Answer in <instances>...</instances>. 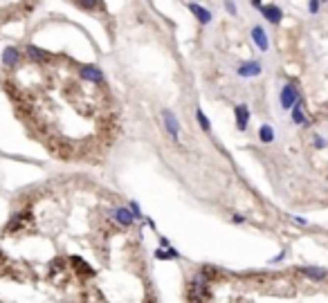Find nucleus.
Masks as SVG:
<instances>
[{
  "instance_id": "obj_1",
  "label": "nucleus",
  "mask_w": 328,
  "mask_h": 303,
  "mask_svg": "<svg viewBox=\"0 0 328 303\" xmlns=\"http://www.w3.org/2000/svg\"><path fill=\"white\" fill-rule=\"evenodd\" d=\"M281 108H283V110H290L292 106H295L297 101L301 99V97H299V90H297V85H292V83H286L283 85V88H281Z\"/></svg>"
},
{
  "instance_id": "obj_2",
  "label": "nucleus",
  "mask_w": 328,
  "mask_h": 303,
  "mask_svg": "<svg viewBox=\"0 0 328 303\" xmlns=\"http://www.w3.org/2000/svg\"><path fill=\"white\" fill-rule=\"evenodd\" d=\"M162 119H164V128H166V133L173 137L175 144H180V124H178L175 115L171 110H162Z\"/></svg>"
},
{
  "instance_id": "obj_3",
  "label": "nucleus",
  "mask_w": 328,
  "mask_h": 303,
  "mask_svg": "<svg viewBox=\"0 0 328 303\" xmlns=\"http://www.w3.org/2000/svg\"><path fill=\"white\" fill-rule=\"evenodd\" d=\"M112 220H115L119 227H133V223H135V213L131 211V207H117L115 211H112Z\"/></svg>"
},
{
  "instance_id": "obj_4",
  "label": "nucleus",
  "mask_w": 328,
  "mask_h": 303,
  "mask_svg": "<svg viewBox=\"0 0 328 303\" xmlns=\"http://www.w3.org/2000/svg\"><path fill=\"white\" fill-rule=\"evenodd\" d=\"M261 63L259 61H245V63H241L236 68V75L241 76V79H252V76H259L261 75Z\"/></svg>"
},
{
  "instance_id": "obj_5",
  "label": "nucleus",
  "mask_w": 328,
  "mask_h": 303,
  "mask_svg": "<svg viewBox=\"0 0 328 303\" xmlns=\"http://www.w3.org/2000/svg\"><path fill=\"white\" fill-rule=\"evenodd\" d=\"M2 65H5L7 70L18 68V65H21V50L14 48V45L2 50Z\"/></svg>"
},
{
  "instance_id": "obj_6",
  "label": "nucleus",
  "mask_w": 328,
  "mask_h": 303,
  "mask_svg": "<svg viewBox=\"0 0 328 303\" xmlns=\"http://www.w3.org/2000/svg\"><path fill=\"white\" fill-rule=\"evenodd\" d=\"M79 76L88 83H101L104 81V72L95 65H79Z\"/></svg>"
},
{
  "instance_id": "obj_7",
  "label": "nucleus",
  "mask_w": 328,
  "mask_h": 303,
  "mask_svg": "<svg viewBox=\"0 0 328 303\" xmlns=\"http://www.w3.org/2000/svg\"><path fill=\"white\" fill-rule=\"evenodd\" d=\"M25 54L34 61V63H52V61H54V54L45 52V50L36 48V45H27V48H25Z\"/></svg>"
},
{
  "instance_id": "obj_8",
  "label": "nucleus",
  "mask_w": 328,
  "mask_h": 303,
  "mask_svg": "<svg viewBox=\"0 0 328 303\" xmlns=\"http://www.w3.org/2000/svg\"><path fill=\"white\" fill-rule=\"evenodd\" d=\"M234 117H236L238 130L245 133V130H247V124H249V108H247V103H238V106L234 108Z\"/></svg>"
},
{
  "instance_id": "obj_9",
  "label": "nucleus",
  "mask_w": 328,
  "mask_h": 303,
  "mask_svg": "<svg viewBox=\"0 0 328 303\" xmlns=\"http://www.w3.org/2000/svg\"><path fill=\"white\" fill-rule=\"evenodd\" d=\"M297 272H301L303 277H308L310 281H326L328 278V272L324 270V267H317V265H303V267H299Z\"/></svg>"
},
{
  "instance_id": "obj_10",
  "label": "nucleus",
  "mask_w": 328,
  "mask_h": 303,
  "mask_svg": "<svg viewBox=\"0 0 328 303\" xmlns=\"http://www.w3.org/2000/svg\"><path fill=\"white\" fill-rule=\"evenodd\" d=\"M261 14H263V18L265 21H270L272 25H279L281 21H283V11H281V7H276V5H263L261 7Z\"/></svg>"
},
{
  "instance_id": "obj_11",
  "label": "nucleus",
  "mask_w": 328,
  "mask_h": 303,
  "mask_svg": "<svg viewBox=\"0 0 328 303\" xmlns=\"http://www.w3.org/2000/svg\"><path fill=\"white\" fill-rule=\"evenodd\" d=\"M252 41L256 43V48H259L261 52H268V48H270L268 34H265V29H263L261 25H254V27H252Z\"/></svg>"
},
{
  "instance_id": "obj_12",
  "label": "nucleus",
  "mask_w": 328,
  "mask_h": 303,
  "mask_svg": "<svg viewBox=\"0 0 328 303\" xmlns=\"http://www.w3.org/2000/svg\"><path fill=\"white\" fill-rule=\"evenodd\" d=\"M189 11L196 16V21H200V25H209L212 23V11H207L205 7H200L198 2H189Z\"/></svg>"
},
{
  "instance_id": "obj_13",
  "label": "nucleus",
  "mask_w": 328,
  "mask_h": 303,
  "mask_svg": "<svg viewBox=\"0 0 328 303\" xmlns=\"http://www.w3.org/2000/svg\"><path fill=\"white\" fill-rule=\"evenodd\" d=\"M153 256L158 261H178V258H180V252L175 250V247H162V245H160L158 250L153 252Z\"/></svg>"
},
{
  "instance_id": "obj_14",
  "label": "nucleus",
  "mask_w": 328,
  "mask_h": 303,
  "mask_svg": "<svg viewBox=\"0 0 328 303\" xmlns=\"http://www.w3.org/2000/svg\"><path fill=\"white\" fill-rule=\"evenodd\" d=\"M290 117H292V122L299 124V126H308V117H306V112H303V101L301 99L290 108Z\"/></svg>"
},
{
  "instance_id": "obj_15",
  "label": "nucleus",
  "mask_w": 328,
  "mask_h": 303,
  "mask_svg": "<svg viewBox=\"0 0 328 303\" xmlns=\"http://www.w3.org/2000/svg\"><path fill=\"white\" fill-rule=\"evenodd\" d=\"M274 137H276V133H274V128H272L270 124H263V126L259 128V139L263 144H272V142H274Z\"/></svg>"
},
{
  "instance_id": "obj_16",
  "label": "nucleus",
  "mask_w": 328,
  "mask_h": 303,
  "mask_svg": "<svg viewBox=\"0 0 328 303\" xmlns=\"http://www.w3.org/2000/svg\"><path fill=\"white\" fill-rule=\"evenodd\" d=\"M70 261H72V265H77V267H79V270H81V274H85V277H90V274H92V267L88 265V263H85L83 258H79V256H72Z\"/></svg>"
},
{
  "instance_id": "obj_17",
  "label": "nucleus",
  "mask_w": 328,
  "mask_h": 303,
  "mask_svg": "<svg viewBox=\"0 0 328 303\" xmlns=\"http://www.w3.org/2000/svg\"><path fill=\"white\" fill-rule=\"evenodd\" d=\"M196 119H198V124H200V128L205 130V133H209V130H212V122H209V117H207L200 108L196 110Z\"/></svg>"
},
{
  "instance_id": "obj_18",
  "label": "nucleus",
  "mask_w": 328,
  "mask_h": 303,
  "mask_svg": "<svg viewBox=\"0 0 328 303\" xmlns=\"http://www.w3.org/2000/svg\"><path fill=\"white\" fill-rule=\"evenodd\" d=\"M21 225H23V216H21V213H16V216L11 218V223H9V227H7V231H16Z\"/></svg>"
},
{
  "instance_id": "obj_19",
  "label": "nucleus",
  "mask_w": 328,
  "mask_h": 303,
  "mask_svg": "<svg viewBox=\"0 0 328 303\" xmlns=\"http://www.w3.org/2000/svg\"><path fill=\"white\" fill-rule=\"evenodd\" d=\"M97 2L99 0H77V5L83 7V9H97Z\"/></svg>"
},
{
  "instance_id": "obj_20",
  "label": "nucleus",
  "mask_w": 328,
  "mask_h": 303,
  "mask_svg": "<svg viewBox=\"0 0 328 303\" xmlns=\"http://www.w3.org/2000/svg\"><path fill=\"white\" fill-rule=\"evenodd\" d=\"M319 7H322V0H308V11L310 14H317Z\"/></svg>"
},
{
  "instance_id": "obj_21",
  "label": "nucleus",
  "mask_w": 328,
  "mask_h": 303,
  "mask_svg": "<svg viewBox=\"0 0 328 303\" xmlns=\"http://www.w3.org/2000/svg\"><path fill=\"white\" fill-rule=\"evenodd\" d=\"M225 9H227L229 16H236V14H238L236 5H234V0H225Z\"/></svg>"
},
{
  "instance_id": "obj_22",
  "label": "nucleus",
  "mask_w": 328,
  "mask_h": 303,
  "mask_svg": "<svg viewBox=\"0 0 328 303\" xmlns=\"http://www.w3.org/2000/svg\"><path fill=\"white\" fill-rule=\"evenodd\" d=\"M312 142H315V146H317V149H324V146H326V139H324L322 135H315V137H312Z\"/></svg>"
},
{
  "instance_id": "obj_23",
  "label": "nucleus",
  "mask_w": 328,
  "mask_h": 303,
  "mask_svg": "<svg viewBox=\"0 0 328 303\" xmlns=\"http://www.w3.org/2000/svg\"><path fill=\"white\" fill-rule=\"evenodd\" d=\"M290 220H292V223H297V225H301V227H308V220L301 218V216H290Z\"/></svg>"
},
{
  "instance_id": "obj_24",
  "label": "nucleus",
  "mask_w": 328,
  "mask_h": 303,
  "mask_svg": "<svg viewBox=\"0 0 328 303\" xmlns=\"http://www.w3.org/2000/svg\"><path fill=\"white\" fill-rule=\"evenodd\" d=\"M232 220H234L236 225H243V223H245V216H241V213H234Z\"/></svg>"
},
{
  "instance_id": "obj_25",
  "label": "nucleus",
  "mask_w": 328,
  "mask_h": 303,
  "mask_svg": "<svg viewBox=\"0 0 328 303\" xmlns=\"http://www.w3.org/2000/svg\"><path fill=\"white\" fill-rule=\"evenodd\" d=\"M283 258H286V252H281L279 256H274V258H272V263H279V261H283Z\"/></svg>"
},
{
  "instance_id": "obj_26",
  "label": "nucleus",
  "mask_w": 328,
  "mask_h": 303,
  "mask_svg": "<svg viewBox=\"0 0 328 303\" xmlns=\"http://www.w3.org/2000/svg\"><path fill=\"white\" fill-rule=\"evenodd\" d=\"M160 245H162V247H171V243L164 238V236H160Z\"/></svg>"
},
{
  "instance_id": "obj_27",
  "label": "nucleus",
  "mask_w": 328,
  "mask_h": 303,
  "mask_svg": "<svg viewBox=\"0 0 328 303\" xmlns=\"http://www.w3.org/2000/svg\"><path fill=\"white\" fill-rule=\"evenodd\" d=\"M249 2H252L256 9H261V7H263V0H249Z\"/></svg>"
},
{
  "instance_id": "obj_28",
  "label": "nucleus",
  "mask_w": 328,
  "mask_h": 303,
  "mask_svg": "<svg viewBox=\"0 0 328 303\" xmlns=\"http://www.w3.org/2000/svg\"><path fill=\"white\" fill-rule=\"evenodd\" d=\"M322 2H328V0H322Z\"/></svg>"
}]
</instances>
